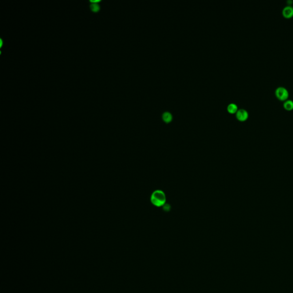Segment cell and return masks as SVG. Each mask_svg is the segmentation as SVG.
I'll return each mask as SVG.
<instances>
[{
    "mask_svg": "<svg viewBox=\"0 0 293 293\" xmlns=\"http://www.w3.org/2000/svg\"><path fill=\"white\" fill-rule=\"evenodd\" d=\"M151 202L156 207L164 206L166 202L165 194L160 189L155 190L151 194Z\"/></svg>",
    "mask_w": 293,
    "mask_h": 293,
    "instance_id": "cell-1",
    "label": "cell"
},
{
    "mask_svg": "<svg viewBox=\"0 0 293 293\" xmlns=\"http://www.w3.org/2000/svg\"><path fill=\"white\" fill-rule=\"evenodd\" d=\"M275 95L279 100H286L288 98L289 93L288 90L284 86H279L277 88L275 91Z\"/></svg>",
    "mask_w": 293,
    "mask_h": 293,
    "instance_id": "cell-2",
    "label": "cell"
},
{
    "mask_svg": "<svg viewBox=\"0 0 293 293\" xmlns=\"http://www.w3.org/2000/svg\"><path fill=\"white\" fill-rule=\"evenodd\" d=\"M236 117L240 122L246 121L249 118V112L244 109H240L236 112Z\"/></svg>",
    "mask_w": 293,
    "mask_h": 293,
    "instance_id": "cell-3",
    "label": "cell"
},
{
    "mask_svg": "<svg viewBox=\"0 0 293 293\" xmlns=\"http://www.w3.org/2000/svg\"><path fill=\"white\" fill-rule=\"evenodd\" d=\"M282 14L286 18H290L293 16V7L291 5H287L283 7Z\"/></svg>",
    "mask_w": 293,
    "mask_h": 293,
    "instance_id": "cell-4",
    "label": "cell"
},
{
    "mask_svg": "<svg viewBox=\"0 0 293 293\" xmlns=\"http://www.w3.org/2000/svg\"><path fill=\"white\" fill-rule=\"evenodd\" d=\"M162 118L165 123H170L172 119V116L170 112L166 111L163 114Z\"/></svg>",
    "mask_w": 293,
    "mask_h": 293,
    "instance_id": "cell-5",
    "label": "cell"
},
{
    "mask_svg": "<svg viewBox=\"0 0 293 293\" xmlns=\"http://www.w3.org/2000/svg\"><path fill=\"white\" fill-rule=\"evenodd\" d=\"M283 107L286 110L291 111L293 109V101L291 100H286L283 103Z\"/></svg>",
    "mask_w": 293,
    "mask_h": 293,
    "instance_id": "cell-6",
    "label": "cell"
},
{
    "mask_svg": "<svg viewBox=\"0 0 293 293\" xmlns=\"http://www.w3.org/2000/svg\"><path fill=\"white\" fill-rule=\"evenodd\" d=\"M227 110L230 113L234 114L238 110V106L235 103H230L227 106Z\"/></svg>",
    "mask_w": 293,
    "mask_h": 293,
    "instance_id": "cell-7",
    "label": "cell"
},
{
    "mask_svg": "<svg viewBox=\"0 0 293 293\" xmlns=\"http://www.w3.org/2000/svg\"><path fill=\"white\" fill-rule=\"evenodd\" d=\"M91 7L92 8L93 11H96L97 9H99V6L97 5V4H92V5H91Z\"/></svg>",
    "mask_w": 293,
    "mask_h": 293,
    "instance_id": "cell-8",
    "label": "cell"
}]
</instances>
